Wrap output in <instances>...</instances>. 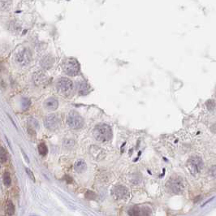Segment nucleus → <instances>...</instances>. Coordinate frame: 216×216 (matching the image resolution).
<instances>
[{
  "label": "nucleus",
  "instance_id": "f257e3e1",
  "mask_svg": "<svg viewBox=\"0 0 216 216\" xmlns=\"http://www.w3.org/2000/svg\"><path fill=\"white\" fill-rule=\"evenodd\" d=\"M93 137L97 141L101 142L110 141L112 137L111 128L106 123L98 124L93 129Z\"/></svg>",
  "mask_w": 216,
  "mask_h": 216
},
{
  "label": "nucleus",
  "instance_id": "f03ea898",
  "mask_svg": "<svg viewBox=\"0 0 216 216\" xmlns=\"http://www.w3.org/2000/svg\"><path fill=\"white\" fill-rule=\"evenodd\" d=\"M167 187L169 190L175 194H181L184 191L185 188V183L182 177H172L167 181Z\"/></svg>",
  "mask_w": 216,
  "mask_h": 216
},
{
  "label": "nucleus",
  "instance_id": "7ed1b4c3",
  "mask_svg": "<svg viewBox=\"0 0 216 216\" xmlns=\"http://www.w3.org/2000/svg\"><path fill=\"white\" fill-rule=\"evenodd\" d=\"M63 69L67 75L70 76H75L80 73V65L76 59L73 58H68L63 61Z\"/></svg>",
  "mask_w": 216,
  "mask_h": 216
},
{
  "label": "nucleus",
  "instance_id": "20e7f679",
  "mask_svg": "<svg viewBox=\"0 0 216 216\" xmlns=\"http://www.w3.org/2000/svg\"><path fill=\"white\" fill-rule=\"evenodd\" d=\"M204 166V163L202 159L198 156H192L187 162V167L190 173L194 176H196L197 174L201 172Z\"/></svg>",
  "mask_w": 216,
  "mask_h": 216
},
{
  "label": "nucleus",
  "instance_id": "39448f33",
  "mask_svg": "<svg viewBox=\"0 0 216 216\" xmlns=\"http://www.w3.org/2000/svg\"><path fill=\"white\" fill-rule=\"evenodd\" d=\"M32 60V53L28 48L20 49L15 55V62L20 66H26Z\"/></svg>",
  "mask_w": 216,
  "mask_h": 216
},
{
  "label": "nucleus",
  "instance_id": "423d86ee",
  "mask_svg": "<svg viewBox=\"0 0 216 216\" xmlns=\"http://www.w3.org/2000/svg\"><path fill=\"white\" fill-rule=\"evenodd\" d=\"M67 123L73 129H80L84 126V120L75 111H72L67 117Z\"/></svg>",
  "mask_w": 216,
  "mask_h": 216
},
{
  "label": "nucleus",
  "instance_id": "0eeeda50",
  "mask_svg": "<svg viewBox=\"0 0 216 216\" xmlns=\"http://www.w3.org/2000/svg\"><path fill=\"white\" fill-rule=\"evenodd\" d=\"M59 92L63 95H69L73 93V83L68 78H60L57 84Z\"/></svg>",
  "mask_w": 216,
  "mask_h": 216
},
{
  "label": "nucleus",
  "instance_id": "6e6552de",
  "mask_svg": "<svg viewBox=\"0 0 216 216\" xmlns=\"http://www.w3.org/2000/svg\"><path fill=\"white\" fill-rule=\"evenodd\" d=\"M44 124L49 130H56L60 125V120L56 115L51 114L46 116L44 120Z\"/></svg>",
  "mask_w": 216,
  "mask_h": 216
},
{
  "label": "nucleus",
  "instance_id": "1a4fd4ad",
  "mask_svg": "<svg viewBox=\"0 0 216 216\" xmlns=\"http://www.w3.org/2000/svg\"><path fill=\"white\" fill-rule=\"evenodd\" d=\"M128 214L133 216H141V215H150L151 214L150 209L146 206H133L128 211Z\"/></svg>",
  "mask_w": 216,
  "mask_h": 216
},
{
  "label": "nucleus",
  "instance_id": "9d476101",
  "mask_svg": "<svg viewBox=\"0 0 216 216\" xmlns=\"http://www.w3.org/2000/svg\"><path fill=\"white\" fill-rule=\"evenodd\" d=\"M112 195L116 199L126 198L128 196V188L124 187V186H116L112 189Z\"/></svg>",
  "mask_w": 216,
  "mask_h": 216
},
{
  "label": "nucleus",
  "instance_id": "9b49d317",
  "mask_svg": "<svg viewBox=\"0 0 216 216\" xmlns=\"http://www.w3.org/2000/svg\"><path fill=\"white\" fill-rule=\"evenodd\" d=\"M33 80H34V83L37 86H46V83L47 82L48 78L46 76V74H44V73H42V72H38L33 76Z\"/></svg>",
  "mask_w": 216,
  "mask_h": 216
},
{
  "label": "nucleus",
  "instance_id": "f8f14e48",
  "mask_svg": "<svg viewBox=\"0 0 216 216\" xmlns=\"http://www.w3.org/2000/svg\"><path fill=\"white\" fill-rule=\"evenodd\" d=\"M44 106H45L47 110H49V111H56L59 106L58 101L54 98H48V99H46V100L45 101V103H44Z\"/></svg>",
  "mask_w": 216,
  "mask_h": 216
},
{
  "label": "nucleus",
  "instance_id": "ddd939ff",
  "mask_svg": "<svg viewBox=\"0 0 216 216\" xmlns=\"http://www.w3.org/2000/svg\"><path fill=\"white\" fill-rule=\"evenodd\" d=\"M74 169L78 173H81V172H84L87 169V164H86L85 161L82 160V159H80L77 162H76L75 165H74Z\"/></svg>",
  "mask_w": 216,
  "mask_h": 216
},
{
  "label": "nucleus",
  "instance_id": "4468645a",
  "mask_svg": "<svg viewBox=\"0 0 216 216\" xmlns=\"http://www.w3.org/2000/svg\"><path fill=\"white\" fill-rule=\"evenodd\" d=\"M15 214V206L12 201L8 200L5 204V214L6 215H13Z\"/></svg>",
  "mask_w": 216,
  "mask_h": 216
},
{
  "label": "nucleus",
  "instance_id": "2eb2a0df",
  "mask_svg": "<svg viewBox=\"0 0 216 216\" xmlns=\"http://www.w3.org/2000/svg\"><path fill=\"white\" fill-rule=\"evenodd\" d=\"M41 64L44 68H50L53 64V59L50 56L44 57L42 62H41Z\"/></svg>",
  "mask_w": 216,
  "mask_h": 216
},
{
  "label": "nucleus",
  "instance_id": "dca6fc26",
  "mask_svg": "<svg viewBox=\"0 0 216 216\" xmlns=\"http://www.w3.org/2000/svg\"><path fill=\"white\" fill-rule=\"evenodd\" d=\"M78 90L81 94H86L89 92V86L85 82H79L78 83Z\"/></svg>",
  "mask_w": 216,
  "mask_h": 216
},
{
  "label": "nucleus",
  "instance_id": "f3484780",
  "mask_svg": "<svg viewBox=\"0 0 216 216\" xmlns=\"http://www.w3.org/2000/svg\"><path fill=\"white\" fill-rule=\"evenodd\" d=\"M8 158V152L5 149L3 148V146H1V152H0V160H1V164H3L4 163L7 162Z\"/></svg>",
  "mask_w": 216,
  "mask_h": 216
},
{
  "label": "nucleus",
  "instance_id": "a211bd4d",
  "mask_svg": "<svg viewBox=\"0 0 216 216\" xmlns=\"http://www.w3.org/2000/svg\"><path fill=\"white\" fill-rule=\"evenodd\" d=\"M3 184H5V186H9L12 184V178H11V175L8 171H5L3 174Z\"/></svg>",
  "mask_w": 216,
  "mask_h": 216
},
{
  "label": "nucleus",
  "instance_id": "6ab92c4d",
  "mask_svg": "<svg viewBox=\"0 0 216 216\" xmlns=\"http://www.w3.org/2000/svg\"><path fill=\"white\" fill-rule=\"evenodd\" d=\"M38 152H39V154L42 156L46 155V154L48 152V149L45 143L42 142V143L39 144V146H38Z\"/></svg>",
  "mask_w": 216,
  "mask_h": 216
},
{
  "label": "nucleus",
  "instance_id": "aec40b11",
  "mask_svg": "<svg viewBox=\"0 0 216 216\" xmlns=\"http://www.w3.org/2000/svg\"><path fill=\"white\" fill-rule=\"evenodd\" d=\"M12 5V0H1V10L7 11Z\"/></svg>",
  "mask_w": 216,
  "mask_h": 216
},
{
  "label": "nucleus",
  "instance_id": "412c9836",
  "mask_svg": "<svg viewBox=\"0 0 216 216\" xmlns=\"http://www.w3.org/2000/svg\"><path fill=\"white\" fill-rule=\"evenodd\" d=\"M206 106L209 111H213L214 109L215 108L216 103L213 99H209L206 102Z\"/></svg>",
  "mask_w": 216,
  "mask_h": 216
},
{
  "label": "nucleus",
  "instance_id": "4be33fe9",
  "mask_svg": "<svg viewBox=\"0 0 216 216\" xmlns=\"http://www.w3.org/2000/svg\"><path fill=\"white\" fill-rule=\"evenodd\" d=\"M31 105V102L29 98H22L21 100V106H22L23 110H27Z\"/></svg>",
  "mask_w": 216,
  "mask_h": 216
},
{
  "label": "nucleus",
  "instance_id": "5701e85b",
  "mask_svg": "<svg viewBox=\"0 0 216 216\" xmlns=\"http://www.w3.org/2000/svg\"><path fill=\"white\" fill-rule=\"evenodd\" d=\"M209 175L211 176V177H216V165L214 166H212L209 170Z\"/></svg>",
  "mask_w": 216,
  "mask_h": 216
},
{
  "label": "nucleus",
  "instance_id": "b1692460",
  "mask_svg": "<svg viewBox=\"0 0 216 216\" xmlns=\"http://www.w3.org/2000/svg\"><path fill=\"white\" fill-rule=\"evenodd\" d=\"M73 145H74V141H71V140H65L63 141V146L66 148H71V147H73Z\"/></svg>",
  "mask_w": 216,
  "mask_h": 216
},
{
  "label": "nucleus",
  "instance_id": "393cba45",
  "mask_svg": "<svg viewBox=\"0 0 216 216\" xmlns=\"http://www.w3.org/2000/svg\"><path fill=\"white\" fill-rule=\"evenodd\" d=\"M25 171H26V173H27V175L29 176V179L30 180H32V181H33V182H35V177H34V175H33V173L31 171L30 169L27 168V167H25Z\"/></svg>",
  "mask_w": 216,
  "mask_h": 216
},
{
  "label": "nucleus",
  "instance_id": "a878e982",
  "mask_svg": "<svg viewBox=\"0 0 216 216\" xmlns=\"http://www.w3.org/2000/svg\"><path fill=\"white\" fill-rule=\"evenodd\" d=\"M95 197V194L92 191H87V193L86 194V197L88 199H94Z\"/></svg>",
  "mask_w": 216,
  "mask_h": 216
},
{
  "label": "nucleus",
  "instance_id": "bb28decb",
  "mask_svg": "<svg viewBox=\"0 0 216 216\" xmlns=\"http://www.w3.org/2000/svg\"><path fill=\"white\" fill-rule=\"evenodd\" d=\"M20 150H21V153H22L23 156H24V158H25V159L26 160V162H27L28 164H29V163H30V161H29V157L27 156V154L25 153V151L23 150V149H20Z\"/></svg>",
  "mask_w": 216,
  "mask_h": 216
},
{
  "label": "nucleus",
  "instance_id": "cd10ccee",
  "mask_svg": "<svg viewBox=\"0 0 216 216\" xmlns=\"http://www.w3.org/2000/svg\"><path fill=\"white\" fill-rule=\"evenodd\" d=\"M215 91H216V89H215Z\"/></svg>",
  "mask_w": 216,
  "mask_h": 216
}]
</instances>
